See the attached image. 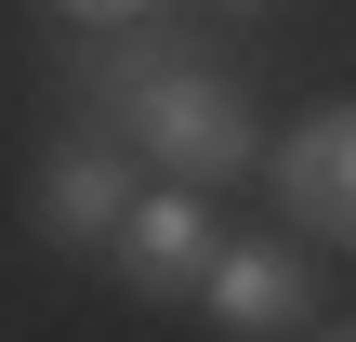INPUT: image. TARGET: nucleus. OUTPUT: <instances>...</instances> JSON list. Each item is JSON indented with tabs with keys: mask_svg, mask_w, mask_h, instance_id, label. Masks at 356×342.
<instances>
[{
	"mask_svg": "<svg viewBox=\"0 0 356 342\" xmlns=\"http://www.w3.org/2000/svg\"><path fill=\"white\" fill-rule=\"evenodd\" d=\"M53 13H92V26H119V13H145V0H53Z\"/></svg>",
	"mask_w": 356,
	"mask_h": 342,
	"instance_id": "obj_6",
	"label": "nucleus"
},
{
	"mask_svg": "<svg viewBox=\"0 0 356 342\" xmlns=\"http://www.w3.org/2000/svg\"><path fill=\"white\" fill-rule=\"evenodd\" d=\"M277 211H291L304 237L356 250V105H317V119L277 145Z\"/></svg>",
	"mask_w": 356,
	"mask_h": 342,
	"instance_id": "obj_2",
	"label": "nucleus"
},
{
	"mask_svg": "<svg viewBox=\"0 0 356 342\" xmlns=\"http://www.w3.org/2000/svg\"><path fill=\"white\" fill-rule=\"evenodd\" d=\"M92 92H106V105H119V132H132L159 171H185V185H225V171L251 158V105H238V79H225V66H185V53L132 40Z\"/></svg>",
	"mask_w": 356,
	"mask_h": 342,
	"instance_id": "obj_1",
	"label": "nucleus"
},
{
	"mask_svg": "<svg viewBox=\"0 0 356 342\" xmlns=\"http://www.w3.org/2000/svg\"><path fill=\"white\" fill-rule=\"evenodd\" d=\"M40 224H53V237H106V224H132L119 158H106V145H53V171H40Z\"/></svg>",
	"mask_w": 356,
	"mask_h": 342,
	"instance_id": "obj_5",
	"label": "nucleus"
},
{
	"mask_svg": "<svg viewBox=\"0 0 356 342\" xmlns=\"http://www.w3.org/2000/svg\"><path fill=\"white\" fill-rule=\"evenodd\" d=\"M211 185H159V198H132V224H119V277L132 290H185V277H211V211H198Z\"/></svg>",
	"mask_w": 356,
	"mask_h": 342,
	"instance_id": "obj_4",
	"label": "nucleus"
},
{
	"mask_svg": "<svg viewBox=\"0 0 356 342\" xmlns=\"http://www.w3.org/2000/svg\"><path fill=\"white\" fill-rule=\"evenodd\" d=\"M198 303H211V330H238V342H264V330H304V316H317V290H304L291 237H251V250H211Z\"/></svg>",
	"mask_w": 356,
	"mask_h": 342,
	"instance_id": "obj_3",
	"label": "nucleus"
},
{
	"mask_svg": "<svg viewBox=\"0 0 356 342\" xmlns=\"http://www.w3.org/2000/svg\"><path fill=\"white\" fill-rule=\"evenodd\" d=\"M225 13H264V0H225Z\"/></svg>",
	"mask_w": 356,
	"mask_h": 342,
	"instance_id": "obj_7",
	"label": "nucleus"
}]
</instances>
